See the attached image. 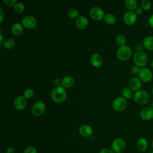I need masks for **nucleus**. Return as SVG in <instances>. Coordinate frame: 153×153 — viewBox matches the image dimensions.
<instances>
[{"instance_id":"obj_10","label":"nucleus","mask_w":153,"mask_h":153,"mask_svg":"<svg viewBox=\"0 0 153 153\" xmlns=\"http://www.w3.org/2000/svg\"><path fill=\"white\" fill-rule=\"evenodd\" d=\"M45 105L42 102L39 101L36 102L32 108V112L35 116H40L45 111Z\"/></svg>"},{"instance_id":"obj_19","label":"nucleus","mask_w":153,"mask_h":153,"mask_svg":"<svg viewBox=\"0 0 153 153\" xmlns=\"http://www.w3.org/2000/svg\"><path fill=\"white\" fill-rule=\"evenodd\" d=\"M142 43L146 50L149 51H153V36L148 35L145 36Z\"/></svg>"},{"instance_id":"obj_25","label":"nucleus","mask_w":153,"mask_h":153,"mask_svg":"<svg viewBox=\"0 0 153 153\" xmlns=\"http://www.w3.org/2000/svg\"><path fill=\"white\" fill-rule=\"evenodd\" d=\"M104 20L106 23L112 25L115 23L116 22V17L112 14H107L104 17Z\"/></svg>"},{"instance_id":"obj_43","label":"nucleus","mask_w":153,"mask_h":153,"mask_svg":"<svg viewBox=\"0 0 153 153\" xmlns=\"http://www.w3.org/2000/svg\"><path fill=\"white\" fill-rule=\"evenodd\" d=\"M152 148L153 149V139H152Z\"/></svg>"},{"instance_id":"obj_15","label":"nucleus","mask_w":153,"mask_h":153,"mask_svg":"<svg viewBox=\"0 0 153 153\" xmlns=\"http://www.w3.org/2000/svg\"><path fill=\"white\" fill-rule=\"evenodd\" d=\"M79 132L84 137H90L93 134V129L90 126L83 124L79 127Z\"/></svg>"},{"instance_id":"obj_6","label":"nucleus","mask_w":153,"mask_h":153,"mask_svg":"<svg viewBox=\"0 0 153 153\" xmlns=\"http://www.w3.org/2000/svg\"><path fill=\"white\" fill-rule=\"evenodd\" d=\"M127 106V100L125 98L118 97L114 100L112 102L113 108L117 111H123Z\"/></svg>"},{"instance_id":"obj_24","label":"nucleus","mask_w":153,"mask_h":153,"mask_svg":"<svg viewBox=\"0 0 153 153\" xmlns=\"http://www.w3.org/2000/svg\"><path fill=\"white\" fill-rule=\"evenodd\" d=\"M121 94L123 97L125 99H131L133 97L132 90L128 87L124 88L121 91Z\"/></svg>"},{"instance_id":"obj_45","label":"nucleus","mask_w":153,"mask_h":153,"mask_svg":"<svg viewBox=\"0 0 153 153\" xmlns=\"http://www.w3.org/2000/svg\"><path fill=\"white\" fill-rule=\"evenodd\" d=\"M152 94H153V87H152Z\"/></svg>"},{"instance_id":"obj_22","label":"nucleus","mask_w":153,"mask_h":153,"mask_svg":"<svg viewBox=\"0 0 153 153\" xmlns=\"http://www.w3.org/2000/svg\"><path fill=\"white\" fill-rule=\"evenodd\" d=\"M125 5L128 9L130 11H133L137 8V2L136 0H126L125 1Z\"/></svg>"},{"instance_id":"obj_12","label":"nucleus","mask_w":153,"mask_h":153,"mask_svg":"<svg viewBox=\"0 0 153 153\" xmlns=\"http://www.w3.org/2000/svg\"><path fill=\"white\" fill-rule=\"evenodd\" d=\"M36 20L32 16H26L22 20L23 25L28 29L35 27L36 25Z\"/></svg>"},{"instance_id":"obj_27","label":"nucleus","mask_w":153,"mask_h":153,"mask_svg":"<svg viewBox=\"0 0 153 153\" xmlns=\"http://www.w3.org/2000/svg\"><path fill=\"white\" fill-rule=\"evenodd\" d=\"M13 9L17 13H22L25 10V5L22 2H17L14 5Z\"/></svg>"},{"instance_id":"obj_44","label":"nucleus","mask_w":153,"mask_h":153,"mask_svg":"<svg viewBox=\"0 0 153 153\" xmlns=\"http://www.w3.org/2000/svg\"><path fill=\"white\" fill-rule=\"evenodd\" d=\"M152 105V106H151V108H152V109H153V101H152V105Z\"/></svg>"},{"instance_id":"obj_30","label":"nucleus","mask_w":153,"mask_h":153,"mask_svg":"<svg viewBox=\"0 0 153 153\" xmlns=\"http://www.w3.org/2000/svg\"><path fill=\"white\" fill-rule=\"evenodd\" d=\"M68 16L71 18H75L78 15V11L75 9H71L68 11Z\"/></svg>"},{"instance_id":"obj_4","label":"nucleus","mask_w":153,"mask_h":153,"mask_svg":"<svg viewBox=\"0 0 153 153\" xmlns=\"http://www.w3.org/2000/svg\"><path fill=\"white\" fill-rule=\"evenodd\" d=\"M132 54L131 48L128 45L121 46L117 51V56L121 60H128Z\"/></svg>"},{"instance_id":"obj_5","label":"nucleus","mask_w":153,"mask_h":153,"mask_svg":"<svg viewBox=\"0 0 153 153\" xmlns=\"http://www.w3.org/2000/svg\"><path fill=\"white\" fill-rule=\"evenodd\" d=\"M139 76L140 79L145 82H149L153 76L152 71L148 68H141L139 73Z\"/></svg>"},{"instance_id":"obj_33","label":"nucleus","mask_w":153,"mask_h":153,"mask_svg":"<svg viewBox=\"0 0 153 153\" xmlns=\"http://www.w3.org/2000/svg\"><path fill=\"white\" fill-rule=\"evenodd\" d=\"M4 2L8 6H13V5H14L17 3L16 0H4Z\"/></svg>"},{"instance_id":"obj_11","label":"nucleus","mask_w":153,"mask_h":153,"mask_svg":"<svg viewBox=\"0 0 153 153\" xmlns=\"http://www.w3.org/2000/svg\"><path fill=\"white\" fill-rule=\"evenodd\" d=\"M140 117L144 121H149L153 119V109L151 107L143 108L140 112Z\"/></svg>"},{"instance_id":"obj_42","label":"nucleus","mask_w":153,"mask_h":153,"mask_svg":"<svg viewBox=\"0 0 153 153\" xmlns=\"http://www.w3.org/2000/svg\"><path fill=\"white\" fill-rule=\"evenodd\" d=\"M151 66H152V68H153V60H152V62H151Z\"/></svg>"},{"instance_id":"obj_17","label":"nucleus","mask_w":153,"mask_h":153,"mask_svg":"<svg viewBox=\"0 0 153 153\" xmlns=\"http://www.w3.org/2000/svg\"><path fill=\"white\" fill-rule=\"evenodd\" d=\"M76 25L80 29H84L88 26L87 19L84 16H79L76 20Z\"/></svg>"},{"instance_id":"obj_34","label":"nucleus","mask_w":153,"mask_h":153,"mask_svg":"<svg viewBox=\"0 0 153 153\" xmlns=\"http://www.w3.org/2000/svg\"><path fill=\"white\" fill-rule=\"evenodd\" d=\"M140 70V68L139 66H136V65H134V66H132L131 71H132V72H133L134 74H139Z\"/></svg>"},{"instance_id":"obj_14","label":"nucleus","mask_w":153,"mask_h":153,"mask_svg":"<svg viewBox=\"0 0 153 153\" xmlns=\"http://www.w3.org/2000/svg\"><path fill=\"white\" fill-rule=\"evenodd\" d=\"M129 87L132 91H138L142 87V81L139 78L134 77L130 79Z\"/></svg>"},{"instance_id":"obj_35","label":"nucleus","mask_w":153,"mask_h":153,"mask_svg":"<svg viewBox=\"0 0 153 153\" xmlns=\"http://www.w3.org/2000/svg\"><path fill=\"white\" fill-rule=\"evenodd\" d=\"M54 83L56 86H60V84H62V80L60 78H56L54 81Z\"/></svg>"},{"instance_id":"obj_21","label":"nucleus","mask_w":153,"mask_h":153,"mask_svg":"<svg viewBox=\"0 0 153 153\" xmlns=\"http://www.w3.org/2000/svg\"><path fill=\"white\" fill-rule=\"evenodd\" d=\"M74 84V79L71 76H65L62 79V85L63 87L69 88L71 87Z\"/></svg>"},{"instance_id":"obj_38","label":"nucleus","mask_w":153,"mask_h":153,"mask_svg":"<svg viewBox=\"0 0 153 153\" xmlns=\"http://www.w3.org/2000/svg\"><path fill=\"white\" fill-rule=\"evenodd\" d=\"M99 153H114V152L109 149H103L100 151Z\"/></svg>"},{"instance_id":"obj_16","label":"nucleus","mask_w":153,"mask_h":153,"mask_svg":"<svg viewBox=\"0 0 153 153\" xmlns=\"http://www.w3.org/2000/svg\"><path fill=\"white\" fill-rule=\"evenodd\" d=\"M136 147L137 149L141 152L145 151L148 147V142L145 137L139 138L136 142Z\"/></svg>"},{"instance_id":"obj_9","label":"nucleus","mask_w":153,"mask_h":153,"mask_svg":"<svg viewBox=\"0 0 153 153\" xmlns=\"http://www.w3.org/2000/svg\"><path fill=\"white\" fill-rule=\"evenodd\" d=\"M90 15L94 20H100L105 17L104 11L98 7H93L90 11Z\"/></svg>"},{"instance_id":"obj_28","label":"nucleus","mask_w":153,"mask_h":153,"mask_svg":"<svg viewBox=\"0 0 153 153\" xmlns=\"http://www.w3.org/2000/svg\"><path fill=\"white\" fill-rule=\"evenodd\" d=\"M141 7L142 10L148 11L151 8V3L148 0H143L141 1Z\"/></svg>"},{"instance_id":"obj_32","label":"nucleus","mask_w":153,"mask_h":153,"mask_svg":"<svg viewBox=\"0 0 153 153\" xmlns=\"http://www.w3.org/2000/svg\"><path fill=\"white\" fill-rule=\"evenodd\" d=\"M144 46L143 43H137V44H136L135 45V49L137 51V52H140V51H143V49Z\"/></svg>"},{"instance_id":"obj_40","label":"nucleus","mask_w":153,"mask_h":153,"mask_svg":"<svg viewBox=\"0 0 153 153\" xmlns=\"http://www.w3.org/2000/svg\"><path fill=\"white\" fill-rule=\"evenodd\" d=\"M0 12H1V19H0V22L1 23L2 22L3 20V17H4V13L3 11L1 8H0Z\"/></svg>"},{"instance_id":"obj_46","label":"nucleus","mask_w":153,"mask_h":153,"mask_svg":"<svg viewBox=\"0 0 153 153\" xmlns=\"http://www.w3.org/2000/svg\"><path fill=\"white\" fill-rule=\"evenodd\" d=\"M150 153H153V151H152V152H150Z\"/></svg>"},{"instance_id":"obj_2","label":"nucleus","mask_w":153,"mask_h":153,"mask_svg":"<svg viewBox=\"0 0 153 153\" xmlns=\"http://www.w3.org/2000/svg\"><path fill=\"white\" fill-rule=\"evenodd\" d=\"M134 101L139 105L146 104L149 101V93L143 90H139L136 91L133 94Z\"/></svg>"},{"instance_id":"obj_13","label":"nucleus","mask_w":153,"mask_h":153,"mask_svg":"<svg viewBox=\"0 0 153 153\" xmlns=\"http://www.w3.org/2000/svg\"><path fill=\"white\" fill-rule=\"evenodd\" d=\"M26 103H27V102H26V98L24 96H19L17 97L14 99L13 102L14 108L18 110H22L24 109L26 106Z\"/></svg>"},{"instance_id":"obj_3","label":"nucleus","mask_w":153,"mask_h":153,"mask_svg":"<svg viewBox=\"0 0 153 153\" xmlns=\"http://www.w3.org/2000/svg\"><path fill=\"white\" fill-rule=\"evenodd\" d=\"M133 59L135 65L142 68L145 66L148 62V55L143 51L136 52L134 54Z\"/></svg>"},{"instance_id":"obj_29","label":"nucleus","mask_w":153,"mask_h":153,"mask_svg":"<svg viewBox=\"0 0 153 153\" xmlns=\"http://www.w3.org/2000/svg\"><path fill=\"white\" fill-rule=\"evenodd\" d=\"M33 95V91L31 88H27L25 90L23 93V96L26 99L31 98Z\"/></svg>"},{"instance_id":"obj_26","label":"nucleus","mask_w":153,"mask_h":153,"mask_svg":"<svg viewBox=\"0 0 153 153\" xmlns=\"http://www.w3.org/2000/svg\"><path fill=\"white\" fill-rule=\"evenodd\" d=\"M116 42L119 45L123 46V45H125L127 42V38L123 35H119L117 36L116 38Z\"/></svg>"},{"instance_id":"obj_23","label":"nucleus","mask_w":153,"mask_h":153,"mask_svg":"<svg viewBox=\"0 0 153 153\" xmlns=\"http://www.w3.org/2000/svg\"><path fill=\"white\" fill-rule=\"evenodd\" d=\"M2 45H3L4 47L8 48V49H11L14 46L15 41L13 38H8L4 41Z\"/></svg>"},{"instance_id":"obj_47","label":"nucleus","mask_w":153,"mask_h":153,"mask_svg":"<svg viewBox=\"0 0 153 153\" xmlns=\"http://www.w3.org/2000/svg\"><path fill=\"white\" fill-rule=\"evenodd\" d=\"M117 153H121V152H117Z\"/></svg>"},{"instance_id":"obj_31","label":"nucleus","mask_w":153,"mask_h":153,"mask_svg":"<svg viewBox=\"0 0 153 153\" xmlns=\"http://www.w3.org/2000/svg\"><path fill=\"white\" fill-rule=\"evenodd\" d=\"M23 153H37L36 149L33 146L27 147L24 151Z\"/></svg>"},{"instance_id":"obj_37","label":"nucleus","mask_w":153,"mask_h":153,"mask_svg":"<svg viewBox=\"0 0 153 153\" xmlns=\"http://www.w3.org/2000/svg\"><path fill=\"white\" fill-rule=\"evenodd\" d=\"M148 23L149 26L153 28V14L149 17L148 19Z\"/></svg>"},{"instance_id":"obj_39","label":"nucleus","mask_w":153,"mask_h":153,"mask_svg":"<svg viewBox=\"0 0 153 153\" xmlns=\"http://www.w3.org/2000/svg\"><path fill=\"white\" fill-rule=\"evenodd\" d=\"M7 153H14L15 149L13 147H8L6 151Z\"/></svg>"},{"instance_id":"obj_20","label":"nucleus","mask_w":153,"mask_h":153,"mask_svg":"<svg viewBox=\"0 0 153 153\" xmlns=\"http://www.w3.org/2000/svg\"><path fill=\"white\" fill-rule=\"evenodd\" d=\"M11 30V32L14 35H20L23 32V27L20 23H15L12 25Z\"/></svg>"},{"instance_id":"obj_41","label":"nucleus","mask_w":153,"mask_h":153,"mask_svg":"<svg viewBox=\"0 0 153 153\" xmlns=\"http://www.w3.org/2000/svg\"><path fill=\"white\" fill-rule=\"evenodd\" d=\"M0 35H1V44H2L4 42H3V38H4V36H3V33H2V32L1 30L0 31Z\"/></svg>"},{"instance_id":"obj_18","label":"nucleus","mask_w":153,"mask_h":153,"mask_svg":"<svg viewBox=\"0 0 153 153\" xmlns=\"http://www.w3.org/2000/svg\"><path fill=\"white\" fill-rule=\"evenodd\" d=\"M91 64L96 68H99L102 64V59L100 54L94 53L90 57Z\"/></svg>"},{"instance_id":"obj_1","label":"nucleus","mask_w":153,"mask_h":153,"mask_svg":"<svg viewBox=\"0 0 153 153\" xmlns=\"http://www.w3.org/2000/svg\"><path fill=\"white\" fill-rule=\"evenodd\" d=\"M51 97L53 100L56 103L63 102L66 97V91L62 86H56L51 93Z\"/></svg>"},{"instance_id":"obj_8","label":"nucleus","mask_w":153,"mask_h":153,"mask_svg":"<svg viewBox=\"0 0 153 153\" xmlns=\"http://www.w3.org/2000/svg\"><path fill=\"white\" fill-rule=\"evenodd\" d=\"M126 146V142L122 138H117L112 143V149L115 152H121Z\"/></svg>"},{"instance_id":"obj_7","label":"nucleus","mask_w":153,"mask_h":153,"mask_svg":"<svg viewBox=\"0 0 153 153\" xmlns=\"http://www.w3.org/2000/svg\"><path fill=\"white\" fill-rule=\"evenodd\" d=\"M123 20L127 25H133L137 20V15L134 11H127L123 16Z\"/></svg>"},{"instance_id":"obj_36","label":"nucleus","mask_w":153,"mask_h":153,"mask_svg":"<svg viewBox=\"0 0 153 153\" xmlns=\"http://www.w3.org/2000/svg\"><path fill=\"white\" fill-rule=\"evenodd\" d=\"M134 12H135V13L136 14V15L137 16V15H141L142 14V12H143V10H142V8H137L136 10H135V11H134Z\"/></svg>"}]
</instances>
